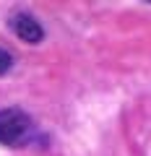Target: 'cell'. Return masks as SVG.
I'll use <instances>...</instances> for the list:
<instances>
[{"label": "cell", "instance_id": "obj_1", "mask_svg": "<svg viewBox=\"0 0 151 156\" xmlns=\"http://www.w3.org/2000/svg\"><path fill=\"white\" fill-rule=\"evenodd\" d=\"M31 133V120L26 112L16 109H0V146H21Z\"/></svg>", "mask_w": 151, "mask_h": 156}, {"label": "cell", "instance_id": "obj_2", "mask_svg": "<svg viewBox=\"0 0 151 156\" xmlns=\"http://www.w3.org/2000/svg\"><path fill=\"white\" fill-rule=\"evenodd\" d=\"M11 29H13V34H16L21 42H26V44H37V42H42V37H45V29L39 26V21L34 16H29V13H13L11 16Z\"/></svg>", "mask_w": 151, "mask_h": 156}, {"label": "cell", "instance_id": "obj_3", "mask_svg": "<svg viewBox=\"0 0 151 156\" xmlns=\"http://www.w3.org/2000/svg\"><path fill=\"white\" fill-rule=\"evenodd\" d=\"M11 65H13V57H11V52H5L3 47H0V76L11 70Z\"/></svg>", "mask_w": 151, "mask_h": 156}]
</instances>
